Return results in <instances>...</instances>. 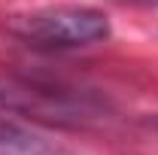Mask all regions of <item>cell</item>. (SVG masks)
I'll list each match as a JSON object with an SVG mask.
<instances>
[{"instance_id":"cell-1","label":"cell","mask_w":158,"mask_h":155,"mask_svg":"<svg viewBox=\"0 0 158 155\" xmlns=\"http://www.w3.org/2000/svg\"><path fill=\"white\" fill-rule=\"evenodd\" d=\"M9 34L37 49H79L110 37V19L91 6H46L9 19Z\"/></svg>"},{"instance_id":"cell-2","label":"cell","mask_w":158,"mask_h":155,"mask_svg":"<svg viewBox=\"0 0 158 155\" xmlns=\"http://www.w3.org/2000/svg\"><path fill=\"white\" fill-rule=\"evenodd\" d=\"M0 110L37 119H55V122L88 119V107L82 100H73L61 91H49L40 85H27L19 79H0Z\"/></svg>"},{"instance_id":"cell-3","label":"cell","mask_w":158,"mask_h":155,"mask_svg":"<svg viewBox=\"0 0 158 155\" xmlns=\"http://www.w3.org/2000/svg\"><path fill=\"white\" fill-rule=\"evenodd\" d=\"M0 155H79V152L34 125L0 119Z\"/></svg>"},{"instance_id":"cell-4","label":"cell","mask_w":158,"mask_h":155,"mask_svg":"<svg viewBox=\"0 0 158 155\" xmlns=\"http://www.w3.org/2000/svg\"><path fill=\"white\" fill-rule=\"evenodd\" d=\"M128 3H143V6H158V0H128Z\"/></svg>"},{"instance_id":"cell-5","label":"cell","mask_w":158,"mask_h":155,"mask_svg":"<svg viewBox=\"0 0 158 155\" xmlns=\"http://www.w3.org/2000/svg\"><path fill=\"white\" fill-rule=\"evenodd\" d=\"M152 128H155V131H158V119H155V122H152Z\"/></svg>"}]
</instances>
